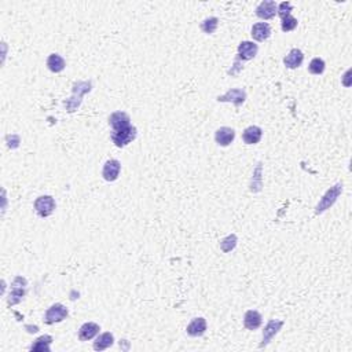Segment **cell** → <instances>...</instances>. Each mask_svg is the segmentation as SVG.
Here are the masks:
<instances>
[{
  "mask_svg": "<svg viewBox=\"0 0 352 352\" xmlns=\"http://www.w3.org/2000/svg\"><path fill=\"white\" fill-rule=\"evenodd\" d=\"M218 25H219V20H218L216 17H211V18H207L205 21H203L201 29H203L207 35H212V33L216 31Z\"/></svg>",
  "mask_w": 352,
  "mask_h": 352,
  "instance_id": "cb8c5ba5",
  "label": "cell"
},
{
  "mask_svg": "<svg viewBox=\"0 0 352 352\" xmlns=\"http://www.w3.org/2000/svg\"><path fill=\"white\" fill-rule=\"evenodd\" d=\"M120 171H121V164H120V161L109 160L106 161V164L103 165L102 176H103V179H105V181L114 182L118 179Z\"/></svg>",
  "mask_w": 352,
  "mask_h": 352,
  "instance_id": "ba28073f",
  "label": "cell"
},
{
  "mask_svg": "<svg viewBox=\"0 0 352 352\" xmlns=\"http://www.w3.org/2000/svg\"><path fill=\"white\" fill-rule=\"evenodd\" d=\"M342 193V185L341 183H337L336 186L330 187L327 192H326V194L322 197V200L319 201V204L316 205V211H315V214L319 215L322 214V212H325L326 209H329L333 205V204L336 203L337 198H338V196Z\"/></svg>",
  "mask_w": 352,
  "mask_h": 352,
  "instance_id": "7a4b0ae2",
  "label": "cell"
},
{
  "mask_svg": "<svg viewBox=\"0 0 352 352\" xmlns=\"http://www.w3.org/2000/svg\"><path fill=\"white\" fill-rule=\"evenodd\" d=\"M262 315H260V312L255 311V309L248 311L245 316H244V325H245L248 330H256V329H259L262 326Z\"/></svg>",
  "mask_w": 352,
  "mask_h": 352,
  "instance_id": "e0dca14e",
  "label": "cell"
},
{
  "mask_svg": "<svg viewBox=\"0 0 352 352\" xmlns=\"http://www.w3.org/2000/svg\"><path fill=\"white\" fill-rule=\"evenodd\" d=\"M53 342V337L51 336H42L39 337L38 340L35 341V344L31 345V351H40V352H48L50 351V344Z\"/></svg>",
  "mask_w": 352,
  "mask_h": 352,
  "instance_id": "7402d4cb",
  "label": "cell"
},
{
  "mask_svg": "<svg viewBox=\"0 0 352 352\" xmlns=\"http://www.w3.org/2000/svg\"><path fill=\"white\" fill-rule=\"evenodd\" d=\"M263 136V131L260 127H256V125H251L244 131L242 133V139L246 144H256L260 142V139Z\"/></svg>",
  "mask_w": 352,
  "mask_h": 352,
  "instance_id": "d6986e66",
  "label": "cell"
},
{
  "mask_svg": "<svg viewBox=\"0 0 352 352\" xmlns=\"http://www.w3.org/2000/svg\"><path fill=\"white\" fill-rule=\"evenodd\" d=\"M68 314H69V312H68V308H66L65 305L57 303V304L51 305V307L46 311L44 322H46L47 325L58 323V322H62L64 319H66Z\"/></svg>",
  "mask_w": 352,
  "mask_h": 352,
  "instance_id": "277c9868",
  "label": "cell"
},
{
  "mask_svg": "<svg viewBox=\"0 0 352 352\" xmlns=\"http://www.w3.org/2000/svg\"><path fill=\"white\" fill-rule=\"evenodd\" d=\"M281 27H282L283 32H290L293 31L297 27V20L292 16H286L282 18V22H281Z\"/></svg>",
  "mask_w": 352,
  "mask_h": 352,
  "instance_id": "484cf974",
  "label": "cell"
},
{
  "mask_svg": "<svg viewBox=\"0 0 352 352\" xmlns=\"http://www.w3.org/2000/svg\"><path fill=\"white\" fill-rule=\"evenodd\" d=\"M55 201L51 196H42L35 201V211L40 218H48L55 211Z\"/></svg>",
  "mask_w": 352,
  "mask_h": 352,
  "instance_id": "5b68a950",
  "label": "cell"
},
{
  "mask_svg": "<svg viewBox=\"0 0 352 352\" xmlns=\"http://www.w3.org/2000/svg\"><path fill=\"white\" fill-rule=\"evenodd\" d=\"M114 342V337L112 333H102L94 342V349L95 351H105L109 347H112Z\"/></svg>",
  "mask_w": 352,
  "mask_h": 352,
  "instance_id": "44dd1931",
  "label": "cell"
},
{
  "mask_svg": "<svg viewBox=\"0 0 352 352\" xmlns=\"http://www.w3.org/2000/svg\"><path fill=\"white\" fill-rule=\"evenodd\" d=\"M92 88V83L91 81H77L73 84V94L70 96L68 101H65V107L69 113L76 112L79 106L81 105V98L84 94L90 92Z\"/></svg>",
  "mask_w": 352,
  "mask_h": 352,
  "instance_id": "6da1fadb",
  "label": "cell"
},
{
  "mask_svg": "<svg viewBox=\"0 0 352 352\" xmlns=\"http://www.w3.org/2000/svg\"><path fill=\"white\" fill-rule=\"evenodd\" d=\"M234 138L235 131L233 128H230V127H222V128L218 129L216 133H215V140H216V143L219 144V146H223V147L233 143Z\"/></svg>",
  "mask_w": 352,
  "mask_h": 352,
  "instance_id": "4fadbf2b",
  "label": "cell"
},
{
  "mask_svg": "<svg viewBox=\"0 0 352 352\" xmlns=\"http://www.w3.org/2000/svg\"><path fill=\"white\" fill-rule=\"evenodd\" d=\"M99 330H101V326L98 323L87 322V323L81 326L80 330H79V338H80V341H88L91 338H94L99 333Z\"/></svg>",
  "mask_w": 352,
  "mask_h": 352,
  "instance_id": "2e32d148",
  "label": "cell"
},
{
  "mask_svg": "<svg viewBox=\"0 0 352 352\" xmlns=\"http://www.w3.org/2000/svg\"><path fill=\"white\" fill-rule=\"evenodd\" d=\"M259 47L253 42H242L238 46V59L237 61H251L257 55Z\"/></svg>",
  "mask_w": 352,
  "mask_h": 352,
  "instance_id": "8fae6325",
  "label": "cell"
},
{
  "mask_svg": "<svg viewBox=\"0 0 352 352\" xmlns=\"http://www.w3.org/2000/svg\"><path fill=\"white\" fill-rule=\"evenodd\" d=\"M325 61L320 58H314L308 65L309 73L312 75H322L325 72Z\"/></svg>",
  "mask_w": 352,
  "mask_h": 352,
  "instance_id": "603a6c76",
  "label": "cell"
},
{
  "mask_svg": "<svg viewBox=\"0 0 352 352\" xmlns=\"http://www.w3.org/2000/svg\"><path fill=\"white\" fill-rule=\"evenodd\" d=\"M18 283H20V277H17L16 279H14V282H13V288H11L10 292V299H9V304L10 305L20 303L22 300V297H24V294H25L27 281H24L21 285H18Z\"/></svg>",
  "mask_w": 352,
  "mask_h": 352,
  "instance_id": "5bb4252c",
  "label": "cell"
},
{
  "mask_svg": "<svg viewBox=\"0 0 352 352\" xmlns=\"http://www.w3.org/2000/svg\"><path fill=\"white\" fill-rule=\"evenodd\" d=\"M138 135V131L133 125H129L127 128L120 129V131H113L112 132V140L113 143L116 144L117 147H125L128 146L132 140H135Z\"/></svg>",
  "mask_w": 352,
  "mask_h": 352,
  "instance_id": "3957f363",
  "label": "cell"
},
{
  "mask_svg": "<svg viewBox=\"0 0 352 352\" xmlns=\"http://www.w3.org/2000/svg\"><path fill=\"white\" fill-rule=\"evenodd\" d=\"M109 124L113 131H120L131 125V118L125 112H114L109 117Z\"/></svg>",
  "mask_w": 352,
  "mask_h": 352,
  "instance_id": "9c48e42d",
  "label": "cell"
},
{
  "mask_svg": "<svg viewBox=\"0 0 352 352\" xmlns=\"http://www.w3.org/2000/svg\"><path fill=\"white\" fill-rule=\"evenodd\" d=\"M303 61H304V54L301 53V50H299V48H292V50L289 51L288 55L285 57V59H283V64H285V66L289 68V69H297L299 66H301Z\"/></svg>",
  "mask_w": 352,
  "mask_h": 352,
  "instance_id": "7c38bea8",
  "label": "cell"
},
{
  "mask_svg": "<svg viewBox=\"0 0 352 352\" xmlns=\"http://www.w3.org/2000/svg\"><path fill=\"white\" fill-rule=\"evenodd\" d=\"M292 10H293V6L290 5L289 2H283V3H281V5L278 6L277 13L279 14V17H281V18H283V17L290 16Z\"/></svg>",
  "mask_w": 352,
  "mask_h": 352,
  "instance_id": "4316f807",
  "label": "cell"
},
{
  "mask_svg": "<svg viewBox=\"0 0 352 352\" xmlns=\"http://www.w3.org/2000/svg\"><path fill=\"white\" fill-rule=\"evenodd\" d=\"M235 245H237V235L234 234L226 237V238L220 242V248H222V251L226 252V253L233 251L235 248Z\"/></svg>",
  "mask_w": 352,
  "mask_h": 352,
  "instance_id": "d4e9b609",
  "label": "cell"
},
{
  "mask_svg": "<svg viewBox=\"0 0 352 352\" xmlns=\"http://www.w3.org/2000/svg\"><path fill=\"white\" fill-rule=\"evenodd\" d=\"M47 68L53 73H59L66 68V62L59 54H51V55H48L47 58Z\"/></svg>",
  "mask_w": 352,
  "mask_h": 352,
  "instance_id": "ffe728a7",
  "label": "cell"
},
{
  "mask_svg": "<svg viewBox=\"0 0 352 352\" xmlns=\"http://www.w3.org/2000/svg\"><path fill=\"white\" fill-rule=\"evenodd\" d=\"M246 99V92L241 88H231L224 95L218 96V101L219 102H231L234 103L235 106H241Z\"/></svg>",
  "mask_w": 352,
  "mask_h": 352,
  "instance_id": "8992f818",
  "label": "cell"
},
{
  "mask_svg": "<svg viewBox=\"0 0 352 352\" xmlns=\"http://www.w3.org/2000/svg\"><path fill=\"white\" fill-rule=\"evenodd\" d=\"M207 330V320L204 318H194V319L187 325V334L192 337L203 336Z\"/></svg>",
  "mask_w": 352,
  "mask_h": 352,
  "instance_id": "ac0fdd59",
  "label": "cell"
},
{
  "mask_svg": "<svg viewBox=\"0 0 352 352\" xmlns=\"http://www.w3.org/2000/svg\"><path fill=\"white\" fill-rule=\"evenodd\" d=\"M282 326L283 320H270L264 327V330H263V341L260 344V348L266 347L267 344L272 340V337L282 329Z\"/></svg>",
  "mask_w": 352,
  "mask_h": 352,
  "instance_id": "30bf717a",
  "label": "cell"
},
{
  "mask_svg": "<svg viewBox=\"0 0 352 352\" xmlns=\"http://www.w3.org/2000/svg\"><path fill=\"white\" fill-rule=\"evenodd\" d=\"M278 10V6L272 0H264L256 7V16L262 20H271L275 17Z\"/></svg>",
  "mask_w": 352,
  "mask_h": 352,
  "instance_id": "52a82bcc",
  "label": "cell"
},
{
  "mask_svg": "<svg viewBox=\"0 0 352 352\" xmlns=\"http://www.w3.org/2000/svg\"><path fill=\"white\" fill-rule=\"evenodd\" d=\"M252 38L256 42H264L271 36V27L267 22H259L252 28Z\"/></svg>",
  "mask_w": 352,
  "mask_h": 352,
  "instance_id": "9a60e30c",
  "label": "cell"
}]
</instances>
